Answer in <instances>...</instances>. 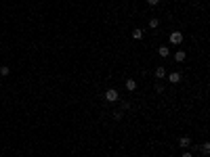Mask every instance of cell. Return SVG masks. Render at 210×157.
I'll use <instances>...</instances> for the list:
<instances>
[{
    "instance_id": "obj_9",
    "label": "cell",
    "mask_w": 210,
    "mask_h": 157,
    "mask_svg": "<svg viewBox=\"0 0 210 157\" xmlns=\"http://www.w3.org/2000/svg\"><path fill=\"white\" fill-rule=\"evenodd\" d=\"M8 73H11V67H8V65H2V67H0V75H2V78H7Z\"/></svg>"
},
{
    "instance_id": "obj_4",
    "label": "cell",
    "mask_w": 210,
    "mask_h": 157,
    "mask_svg": "<svg viewBox=\"0 0 210 157\" xmlns=\"http://www.w3.org/2000/svg\"><path fill=\"white\" fill-rule=\"evenodd\" d=\"M168 82L170 84H179L181 82V73H179V71H172V73L168 75Z\"/></svg>"
},
{
    "instance_id": "obj_15",
    "label": "cell",
    "mask_w": 210,
    "mask_h": 157,
    "mask_svg": "<svg viewBox=\"0 0 210 157\" xmlns=\"http://www.w3.org/2000/svg\"><path fill=\"white\" fill-rule=\"evenodd\" d=\"M158 2H160V0H147V4H149V7H155Z\"/></svg>"
},
{
    "instance_id": "obj_16",
    "label": "cell",
    "mask_w": 210,
    "mask_h": 157,
    "mask_svg": "<svg viewBox=\"0 0 210 157\" xmlns=\"http://www.w3.org/2000/svg\"><path fill=\"white\" fill-rule=\"evenodd\" d=\"M181 157H193V155H191V153H183Z\"/></svg>"
},
{
    "instance_id": "obj_13",
    "label": "cell",
    "mask_w": 210,
    "mask_h": 157,
    "mask_svg": "<svg viewBox=\"0 0 210 157\" xmlns=\"http://www.w3.org/2000/svg\"><path fill=\"white\" fill-rule=\"evenodd\" d=\"M122 109H130V103H128V101H122Z\"/></svg>"
},
{
    "instance_id": "obj_6",
    "label": "cell",
    "mask_w": 210,
    "mask_h": 157,
    "mask_svg": "<svg viewBox=\"0 0 210 157\" xmlns=\"http://www.w3.org/2000/svg\"><path fill=\"white\" fill-rule=\"evenodd\" d=\"M185 57H187V55H185V50H179V53H175V61L176 63H183V61H185Z\"/></svg>"
},
{
    "instance_id": "obj_1",
    "label": "cell",
    "mask_w": 210,
    "mask_h": 157,
    "mask_svg": "<svg viewBox=\"0 0 210 157\" xmlns=\"http://www.w3.org/2000/svg\"><path fill=\"white\" fill-rule=\"evenodd\" d=\"M107 103H118L120 101V92L116 88H109V90H105V96H103Z\"/></svg>"
},
{
    "instance_id": "obj_10",
    "label": "cell",
    "mask_w": 210,
    "mask_h": 157,
    "mask_svg": "<svg viewBox=\"0 0 210 157\" xmlns=\"http://www.w3.org/2000/svg\"><path fill=\"white\" fill-rule=\"evenodd\" d=\"M133 38L134 40H141V38H143V29H139V28L133 29Z\"/></svg>"
},
{
    "instance_id": "obj_12",
    "label": "cell",
    "mask_w": 210,
    "mask_h": 157,
    "mask_svg": "<svg viewBox=\"0 0 210 157\" xmlns=\"http://www.w3.org/2000/svg\"><path fill=\"white\" fill-rule=\"evenodd\" d=\"M158 25H160V21H158V19H151V21H149V28H151V29H155Z\"/></svg>"
},
{
    "instance_id": "obj_11",
    "label": "cell",
    "mask_w": 210,
    "mask_h": 157,
    "mask_svg": "<svg viewBox=\"0 0 210 157\" xmlns=\"http://www.w3.org/2000/svg\"><path fill=\"white\" fill-rule=\"evenodd\" d=\"M202 153H204V155H208V153H210V143H204L202 144Z\"/></svg>"
},
{
    "instance_id": "obj_14",
    "label": "cell",
    "mask_w": 210,
    "mask_h": 157,
    "mask_svg": "<svg viewBox=\"0 0 210 157\" xmlns=\"http://www.w3.org/2000/svg\"><path fill=\"white\" fill-rule=\"evenodd\" d=\"M122 113H124V111H116V113H113V117H116V119H122Z\"/></svg>"
},
{
    "instance_id": "obj_2",
    "label": "cell",
    "mask_w": 210,
    "mask_h": 157,
    "mask_svg": "<svg viewBox=\"0 0 210 157\" xmlns=\"http://www.w3.org/2000/svg\"><path fill=\"white\" fill-rule=\"evenodd\" d=\"M181 42H183L181 32H172V34H170V44H181Z\"/></svg>"
},
{
    "instance_id": "obj_5",
    "label": "cell",
    "mask_w": 210,
    "mask_h": 157,
    "mask_svg": "<svg viewBox=\"0 0 210 157\" xmlns=\"http://www.w3.org/2000/svg\"><path fill=\"white\" fill-rule=\"evenodd\" d=\"M158 55H160L162 59H166V57H170V48L168 46H160L158 48Z\"/></svg>"
},
{
    "instance_id": "obj_7",
    "label": "cell",
    "mask_w": 210,
    "mask_h": 157,
    "mask_svg": "<svg viewBox=\"0 0 210 157\" xmlns=\"http://www.w3.org/2000/svg\"><path fill=\"white\" fill-rule=\"evenodd\" d=\"M155 78H158V80H162V78H166V69L162 67V65H160L158 69H155Z\"/></svg>"
},
{
    "instance_id": "obj_8",
    "label": "cell",
    "mask_w": 210,
    "mask_h": 157,
    "mask_svg": "<svg viewBox=\"0 0 210 157\" xmlns=\"http://www.w3.org/2000/svg\"><path fill=\"white\" fill-rule=\"evenodd\" d=\"M126 90H128V92L137 90V82H134V80H126Z\"/></svg>"
},
{
    "instance_id": "obj_3",
    "label": "cell",
    "mask_w": 210,
    "mask_h": 157,
    "mask_svg": "<svg viewBox=\"0 0 210 157\" xmlns=\"http://www.w3.org/2000/svg\"><path fill=\"white\" fill-rule=\"evenodd\" d=\"M179 147H181V149H189V147H191V138L189 136H181L179 138Z\"/></svg>"
}]
</instances>
